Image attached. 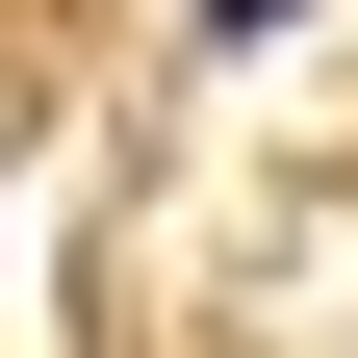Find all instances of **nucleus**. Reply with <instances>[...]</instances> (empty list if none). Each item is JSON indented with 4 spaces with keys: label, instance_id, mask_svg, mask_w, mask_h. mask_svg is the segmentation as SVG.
<instances>
[{
    "label": "nucleus",
    "instance_id": "f257e3e1",
    "mask_svg": "<svg viewBox=\"0 0 358 358\" xmlns=\"http://www.w3.org/2000/svg\"><path fill=\"white\" fill-rule=\"evenodd\" d=\"M282 26H307V0H205V52H282Z\"/></svg>",
    "mask_w": 358,
    "mask_h": 358
}]
</instances>
